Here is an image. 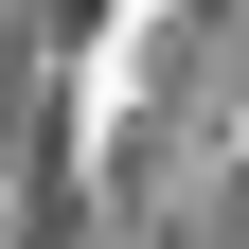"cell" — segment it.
<instances>
[{"instance_id":"obj_1","label":"cell","mask_w":249,"mask_h":249,"mask_svg":"<svg viewBox=\"0 0 249 249\" xmlns=\"http://www.w3.org/2000/svg\"><path fill=\"white\" fill-rule=\"evenodd\" d=\"M89 18H142V0H89Z\"/></svg>"}]
</instances>
